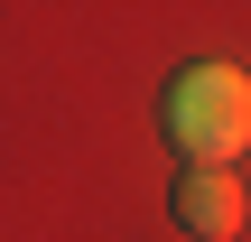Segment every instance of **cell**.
Returning a JSON list of instances; mask_svg holds the SVG:
<instances>
[{
  "label": "cell",
  "instance_id": "1",
  "mask_svg": "<svg viewBox=\"0 0 251 242\" xmlns=\"http://www.w3.org/2000/svg\"><path fill=\"white\" fill-rule=\"evenodd\" d=\"M158 131L186 168H233L251 149V75L242 65H186L158 103Z\"/></svg>",
  "mask_w": 251,
  "mask_h": 242
},
{
  "label": "cell",
  "instance_id": "2",
  "mask_svg": "<svg viewBox=\"0 0 251 242\" xmlns=\"http://www.w3.org/2000/svg\"><path fill=\"white\" fill-rule=\"evenodd\" d=\"M168 215H177V233H196V242H233L242 233V177L233 168H186L168 187Z\"/></svg>",
  "mask_w": 251,
  "mask_h": 242
}]
</instances>
